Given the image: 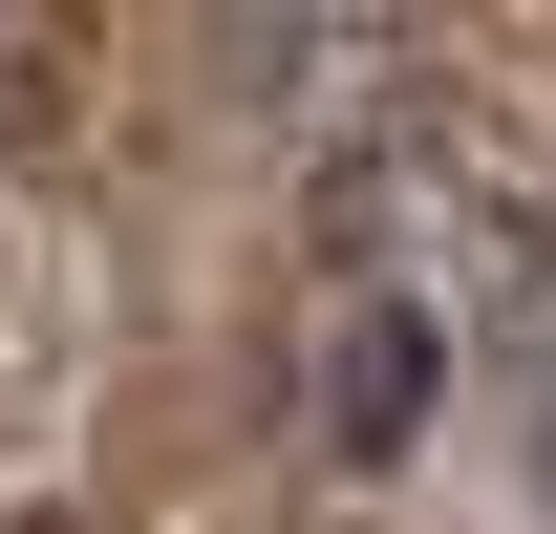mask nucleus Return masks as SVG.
<instances>
[{
    "instance_id": "nucleus-1",
    "label": "nucleus",
    "mask_w": 556,
    "mask_h": 534,
    "mask_svg": "<svg viewBox=\"0 0 556 534\" xmlns=\"http://www.w3.org/2000/svg\"><path fill=\"white\" fill-rule=\"evenodd\" d=\"M492 300H514V214H492L471 129L407 107V129L343 171V214H321V321H300L321 470H407L428 428H450V385H471Z\"/></svg>"
}]
</instances>
